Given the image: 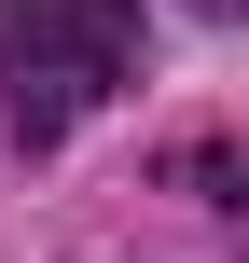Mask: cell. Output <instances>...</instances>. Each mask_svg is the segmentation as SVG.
Here are the masks:
<instances>
[{"instance_id": "obj_2", "label": "cell", "mask_w": 249, "mask_h": 263, "mask_svg": "<svg viewBox=\"0 0 249 263\" xmlns=\"http://www.w3.org/2000/svg\"><path fill=\"white\" fill-rule=\"evenodd\" d=\"M194 14H236V0H194Z\"/></svg>"}, {"instance_id": "obj_1", "label": "cell", "mask_w": 249, "mask_h": 263, "mask_svg": "<svg viewBox=\"0 0 249 263\" xmlns=\"http://www.w3.org/2000/svg\"><path fill=\"white\" fill-rule=\"evenodd\" d=\"M125 69H139V0H0V97L28 153L69 139Z\"/></svg>"}]
</instances>
